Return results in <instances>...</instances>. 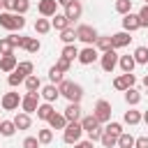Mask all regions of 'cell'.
<instances>
[{"label":"cell","mask_w":148,"mask_h":148,"mask_svg":"<svg viewBox=\"0 0 148 148\" xmlns=\"http://www.w3.org/2000/svg\"><path fill=\"white\" fill-rule=\"evenodd\" d=\"M58 92L67 99V102H81V97H83V88L79 86V83H74V81H60L58 83Z\"/></svg>","instance_id":"1"},{"label":"cell","mask_w":148,"mask_h":148,"mask_svg":"<svg viewBox=\"0 0 148 148\" xmlns=\"http://www.w3.org/2000/svg\"><path fill=\"white\" fill-rule=\"evenodd\" d=\"M81 134H83L81 123H67L65 130H62V141L69 143V146H74L76 141H81Z\"/></svg>","instance_id":"2"},{"label":"cell","mask_w":148,"mask_h":148,"mask_svg":"<svg viewBox=\"0 0 148 148\" xmlns=\"http://www.w3.org/2000/svg\"><path fill=\"white\" fill-rule=\"evenodd\" d=\"M99 35H97V30L92 28V25H88V23H81L79 28H76V39H81L86 46H95V39H97Z\"/></svg>","instance_id":"3"},{"label":"cell","mask_w":148,"mask_h":148,"mask_svg":"<svg viewBox=\"0 0 148 148\" xmlns=\"http://www.w3.org/2000/svg\"><path fill=\"white\" fill-rule=\"evenodd\" d=\"M118 53H116V49H109V51H104L102 56H99V65H102V69L106 72V74H111L116 67H118Z\"/></svg>","instance_id":"4"},{"label":"cell","mask_w":148,"mask_h":148,"mask_svg":"<svg viewBox=\"0 0 148 148\" xmlns=\"http://www.w3.org/2000/svg\"><path fill=\"white\" fill-rule=\"evenodd\" d=\"M92 116L99 120V125H102V123H109V120H111V104H109L106 99H99V102L95 104Z\"/></svg>","instance_id":"5"},{"label":"cell","mask_w":148,"mask_h":148,"mask_svg":"<svg viewBox=\"0 0 148 148\" xmlns=\"http://www.w3.org/2000/svg\"><path fill=\"white\" fill-rule=\"evenodd\" d=\"M134 83H136V76H134L132 72H123L120 76L113 79V88H116V90H123V92H125L127 88H132Z\"/></svg>","instance_id":"6"},{"label":"cell","mask_w":148,"mask_h":148,"mask_svg":"<svg viewBox=\"0 0 148 148\" xmlns=\"http://www.w3.org/2000/svg\"><path fill=\"white\" fill-rule=\"evenodd\" d=\"M37 106H39V92H25L21 97V109L25 113H35Z\"/></svg>","instance_id":"7"},{"label":"cell","mask_w":148,"mask_h":148,"mask_svg":"<svg viewBox=\"0 0 148 148\" xmlns=\"http://www.w3.org/2000/svg\"><path fill=\"white\" fill-rule=\"evenodd\" d=\"M0 104H2L5 111H16L21 106V97H18V92H5L2 99H0Z\"/></svg>","instance_id":"8"},{"label":"cell","mask_w":148,"mask_h":148,"mask_svg":"<svg viewBox=\"0 0 148 148\" xmlns=\"http://www.w3.org/2000/svg\"><path fill=\"white\" fill-rule=\"evenodd\" d=\"M37 12H39L44 18H51L53 14H58V2H56V0H39V2H37Z\"/></svg>","instance_id":"9"},{"label":"cell","mask_w":148,"mask_h":148,"mask_svg":"<svg viewBox=\"0 0 148 148\" xmlns=\"http://www.w3.org/2000/svg\"><path fill=\"white\" fill-rule=\"evenodd\" d=\"M67 18H69V23H74L76 18H81V14H83V5L79 2V0H72L67 7H65V12H62Z\"/></svg>","instance_id":"10"},{"label":"cell","mask_w":148,"mask_h":148,"mask_svg":"<svg viewBox=\"0 0 148 148\" xmlns=\"http://www.w3.org/2000/svg\"><path fill=\"white\" fill-rule=\"evenodd\" d=\"M97 58H99L97 49H95V46H86V49H81V51H79V58H76V60H79L81 65H92Z\"/></svg>","instance_id":"11"},{"label":"cell","mask_w":148,"mask_h":148,"mask_svg":"<svg viewBox=\"0 0 148 148\" xmlns=\"http://www.w3.org/2000/svg\"><path fill=\"white\" fill-rule=\"evenodd\" d=\"M0 28L5 30H18V23H16V14L14 12H0Z\"/></svg>","instance_id":"12"},{"label":"cell","mask_w":148,"mask_h":148,"mask_svg":"<svg viewBox=\"0 0 148 148\" xmlns=\"http://www.w3.org/2000/svg\"><path fill=\"white\" fill-rule=\"evenodd\" d=\"M39 95L44 97V102H51V104L60 97V92H58V86H56V83H46V86H42V88H39Z\"/></svg>","instance_id":"13"},{"label":"cell","mask_w":148,"mask_h":148,"mask_svg":"<svg viewBox=\"0 0 148 148\" xmlns=\"http://www.w3.org/2000/svg\"><path fill=\"white\" fill-rule=\"evenodd\" d=\"M62 116L67 118V123H79L81 120V104L79 102H69Z\"/></svg>","instance_id":"14"},{"label":"cell","mask_w":148,"mask_h":148,"mask_svg":"<svg viewBox=\"0 0 148 148\" xmlns=\"http://www.w3.org/2000/svg\"><path fill=\"white\" fill-rule=\"evenodd\" d=\"M130 42H132V37H130L127 30H120V32L111 35V46H113V49H123V46H127Z\"/></svg>","instance_id":"15"},{"label":"cell","mask_w":148,"mask_h":148,"mask_svg":"<svg viewBox=\"0 0 148 148\" xmlns=\"http://www.w3.org/2000/svg\"><path fill=\"white\" fill-rule=\"evenodd\" d=\"M141 25H139V16L136 14H123V30H127V32H134V30H139Z\"/></svg>","instance_id":"16"},{"label":"cell","mask_w":148,"mask_h":148,"mask_svg":"<svg viewBox=\"0 0 148 148\" xmlns=\"http://www.w3.org/2000/svg\"><path fill=\"white\" fill-rule=\"evenodd\" d=\"M18 65V60H16V56L14 53H7V56H0V72H14V67Z\"/></svg>","instance_id":"17"},{"label":"cell","mask_w":148,"mask_h":148,"mask_svg":"<svg viewBox=\"0 0 148 148\" xmlns=\"http://www.w3.org/2000/svg\"><path fill=\"white\" fill-rule=\"evenodd\" d=\"M51 28H56V30L60 32V30L69 28V18H67L65 14H53V16H51Z\"/></svg>","instance_id":"18"},{"label":"cell","mask_w":148,"mask_h":148,"mask_svg":"<svg viewBox=\"0 0 148 148\" xmlns=\"http://www.w3.org/2000/svg\"><path fill=\"white\" fill-rule=\"evenodd\" d=\"M53 111H56V109H53V104H51V102H44V104H39V106H37V111H35V113H37V118H39V120H49V118L53 116Z\"/></svg>","instance_id":"19"},{"label":"cell","mask_w":148,"mask_h":148,"mask_svg":"<svg viewBox=\"0 0 148 148\" xmlns=\"http://www.w3.org/2000/svg\"><path fill=\"white\" fill-rule=\"evenodd\" d=\"M14 125H16V130H28V127L32 125V120H30V113H25V111L16 113V116H14Z\"/></svg>","instance_id":"20"},{"label":"cell","mask_w":148,"mask_h":148,"mask_svg":"<svg viewBox=\"0 0 148 148\" xmlns=\"http://www.w3.org/2000/svg\"><path fill=\"white\" fill-rule=\"evenodd\" d=\"M46 123H49V127H51V130H65V125H67V118H65L62 113H56V111H53V116H51Z\"/></svg>","instance_id":"21"},{"label":"cell","mask_w":148,"mask_h":148,"mask_svg":"<svg viewBox=\"0 0 148 148\" xmlns=\"http://www.w3.org/2000/svg\"><path fill=\"white\" fill-rule=\"evenodd\" d=\"M25 90L28 92H39V88H42V81H39V76L37 74H30V76H25Z\"/></svg>","instance_id":"22"},{"label":"cell","mask_w":148,"mask_h":148,"mask_svg":"<svg viewBox=\"0 0 148 148\" xmlns=\"http://www.w3.org/2000/svg\"><path fill=\"white\" fill-rule=\"evenodd\" d=\"M132 58H134L136 65H148V46H136Z\"/></svg>","instance_id":"23"},{"label":"cell","mask_w":148,"mask_h":148,"mask_svg":"<svg viewBox=\"0 0 148 148\" xmlns=\"http://www.w3.org/2000/svg\"><path fill=\"white\" fill-rule=\"evenodd\" d=\"M116 148H134V136L130 132H120L118 141H116Z\"/></svg>","instance_id":"24"},{"label":"cell","mask_w":148,"mask_h":148,"mask_svg":"<svg viewBox=\"0 0 148 148\" xmlns=\"http://www.w3.org/2000/svg\"><path fill=\"white\" fill-rule=\"evenodd\" d=\"M125 102H127L130 106H136V104L141 102V92H139L134 86H132V88H127V90H125Z\"/></svg>","instance_id":"25"},{"label":"cell","mask_w":148,"mask_h":148,"mask_svg":"<svg viewBox=\"0 0 148 148\" xmlns=\"http://www.w3.org/2000/svg\"><path fill=\"white\" fill-rule=\"evenodd\" d=\"M95 49L102 51V53L109 51V49H113V46H111V35H99V37L95 39Z\"/></svg>","instance_id":"26"},{"label":"cell","mask_w":148,"mask_h":148,"mask_svg":"<svg viewBox=\"0 0 148 148\" xmlns=\"http://www.w3.org/2000/svg\"><path fill=\"white\" fill-rule=\"evenodd\" d=\"M14 72H18V74L25 79V76H30V74L35 72V65H32L30 60H23V62H18V65L14 67Z\"/></svg>","instance_id":"27"},{"label":"cell","mask_w":148,"mask_h":148,"mask_svg":"<svg viewBox=\"0 0 148 148\" xmlns=\"http://www.w3.org/2000/svg\"><path fill=\"white\" fill-rule=\"evenodd\" d=\"M14 132H16V125H14V120H0V136H14Z\"/></svg>","instance_id":"28"},{"label":"cell","mask_w":148,"mask_h":148,"mask_svg":"<svg viewBox=\"0 0 148 148\" xmlns=\"http://www.w3.org/2000/svg\"><path fill=\"white\" fill-rule=\"evenodd\" d=\"M118 65H120L123 72H134V67H136V62H134L132 56H120L118 58Z\"/></svg>","instance_id":"29"},{"label":"cell","mask_w":148,"mask_h":148,"mask_svg":"<svg viewBox=\"0 0 148 148\" xmlns=\"http://www.w3.org/2000/svg\"><path fill=\"white\" fill-rule=\"evenodd\" d=\"M123 120H125L127 125H139V123H141V111H136V109H130V111H125Z\"/></svg>","instance_id":"30"},{"label":"cell","mask_w":148,"mask_h":148,"mask_svg":"<svg viewBox=\"0 0 148 148\" xmlns=\"http://www.w3.org/2000/svg\"><path fill=\"white\" fill-rule=\"evenodd\" d=\"M79 123H81L83 132H88V130H92V127H97V125H99V120H97L92 113H90V116H81V120H79Z\"/></svg>","instance_id":"31"},{"label":"cell","mask_w":148,"mask_h":148,"mask_svg":"<svg viewBox=\"0 0 148 148\" xmlns=\"http://www.w3.org/2000/svg\"><path fill=\"white\" fill-rule=\"evenodd\" d=\"M99 141H102V146H104V148H116V141H118V136L104 130V132H102V136H99Z\"/></svg>","instance_id":"32"},{"label":"cell","mask_w":148,"mask_h":148,"mask_svg":"<svg viewBox=\"0 0 148 148\" xmlns=\"http://www.w3.org/2000/svg\"><path fill=\"white\" fill-rule=\"evenodd\" d=\"M60 56H62V58H67V60H76V58H79V49H76L74 44H65Z\"/></svg>","instance_id":"33"},{"label":"cell","mask_w":148,"mask_h":148,"mask_svg":"<svg viewBox=\"0 0 148 148\" xmlns=\"http://www.w3.org/2000/svg\"><path fill=\"white\" fill-rule=\"evenodd\" d=\"M37 141H39V143H51V141H53V130H51V127H42V130L37 132Z\"/></svg>","instance_id":"34"},{"label":"cell","mask_w":148,"mask_h":148,"mask_svg":"<svg viewBox=\"0 0 148 148\" xmlns=\"http://www.w3.org/2000/svg\"><path fill=\"white\" fill-rule=\"evenodd\" d=\"M35 30H37L39 35H46V32L51 30V21H49V18H44V16H42V18H37V21H35Z\"/></svg>","instance_id":"35"},{"label":"cell","mask_w":148,"mask_h":148,"mask_svg":"<svg viewBox=\"0 0 148 148\" xmlns=\"http://www.w3.org/2000/svg\"><path fill=\"white\" fill-rule=\"evenodd\" d=\"M60 39H62V44H74V39H76V30H74V28H65V30H60Z\"/></svg>","instance_id":"36"},{"label":"cell","mask_w":148,"mask_h":148,"mask_svg":"<svg viewBox=\"0 0 148 148\" xmlns=\"http://www.w3.org/2000/svg\"><path fill=\"white\" fill-rule=\"evenodd\" d=\"M23 49H25L28 53H37V51L42 49V44H39V39H37V37H28V39H25V44H23Z\"/></svg>","instance_id":"37"},{"label":"cell","mask_w":148,"mask_h":148,"mask_svg":"<svg viewBox=\"0 0 148 148\" xmlns=\"http://www.w3.org/2000/svg\"><path fill=\"white\" fill-rule=\"evenodd\" d=\"M116 12L118 14H130L132 12V0H116Z\"/></svg>","instance_id":"38"},{"label":"cell","mask_w":148,"mask_h":148,"mask_svg":"<svg viewBox=\"0 0 148 148\" xmlns=\"http://www.w3.org/2000/svg\"><path fill=\"white\" fill-rule=\"evenodd\" d=\"M62 79H65V76H62V72H60V69H58V67H56V65H53V67H51V69H49V81H51V83H56V86H58V83H60V81H62Z\"/></svg>","instance_id":"39"},{"label":"cell","mask_w":148,"mask_h":148,"mask_svg":"<svg viewBox=\"0 0 148 148\" xmlns=\"http://www.w3.org/2000/svg\"><path fill=\"white\" fill-rule=\"evenodd\" d=\"M7 53H14V44L9 42V37H2L0 39V56H7Z\"/></svg>","instance_id":"40"},{"label":"cell","mask_w":148,"mask_h":148,"mask_svg":"<svg viewBox=\"0 0 148 148\" xmlns=\"http://www.w3.org/2000/svg\"><path fill=\"white\" fill-rule=\"evenodd\" d=\"M30 9V0H14V14H25Z\"/></svg>","instance_id":"41"},{"label":"cell","mask_w":148,"mask_h":148,"mask_svg":"<svg viewBox=\"0 0 148 148\" xmlns=\"http://www.w3.org/2000/svg\"><path fill=\"white\" fill-rule=\"evenodd\" d=\"M56 67H58L62 74H67V72H69V67H72V60H67V58H62V56H60V58L56 60Z\"/></svg>","instance_id":"42"},{"label":"cell","mask_w":148,"mask_h":148,"mask_svg":"<svg viewBox=\"0 0 148 148\" xmlns=\"http://www.w3.org/2000/svg\"><path fill=\"white\" fill-rule=\"evenodd\" d=\"M136 16H139V25H141V28H148V5H143Z\"/></svg>","instance_id":"43"},{"label":"cell","mask_w":148,"mask_h":148,"mask_svg":"<svg viewBox=\"0 0 148 148\" xmlns=\"http://www.w3.org/2000/svg\"><path fill=\"white\" fill-rule=\"evenodd\" d=\"M104 130H106V132H111V134H116V136H118V134H120V132H123V125H120V123H116V120H109V123H106V127H104Z\"/></svg>","instance_id":"44"},{"label":"cell","mask_w":148,"mask_h":148,"mask_svg":"<svg viewBox=\"0 0 148 148\" xmlns=\"http://www.w3.org/2000/svg\"><path fill=\"white\" fill-rule=\"evenodd\" d=\"M102 132H104V130H102V127L97 125V127H92V130H88V139H90V141L95 143V141H99V136H102Z\"/></svg>","instance_id":"45"},{"label":"cell","mask_w":148,"mask_h":148,"mask_svg":"<svg viewBox=\"0 0 148 148\" xmlns=\"http://www.w3.org/2000/svg\"><path fill=\"white\" fill-rule=\"evenodd\" d=\"M23 148H39L37 136H25V139H23Z\"/></svg>","instance_id":"46"},{"label":"cell","mask_w":148,"mask_h":148,"mask_svg":"<svg viewBox=\"0 0 148 148\" xmlns=\"http://www.w3.org/2000/svg\"><path fill=\"white\" fill-rule=\"evenodd\" d=\"M134 148H148V136H139V139H134Z\"/></svg>","instance_id":"47"},{"label":"cell","mask_w":148,"mask_h":148,"mask_svg":"<svg viewBox=\"0 0 148 148\" xmlns=\"http://www.w3.org/2000/svg\"><path fill=\"white\" fill-rule=\"evenodd\" d=\"M0 2H2L5 12H14V0H0Z\"/></svg>","instance_id":"48"},{"label":"cell","mask_w":148,"mask_h":148,"mask_svg":"<svg viewBox=\"0 0 148 148\" xmlns=\"http://www.w3.org/2000/svg\"><path fill=\"white\" fill-rule=\"evenodd\" d=\"M74 148H95V146H92V141L88 139V141H76V143H74Z\"/></svg>","instance_id":"49"},{"label":"cell","mask_w":148,"mask_h":148,"mask_svg":"<svg viewBox=\"0 0 148 148\" xmlns=\"http://www.w3.org/2000/svg\"><path fill=\"white\" fill-rule=\"evenodd\" d=\"M56 2H58V5H60V7H67V5H69V2H72V0H56Z\"/></svg>","instance_id":"50"},{"label":"cell","mask_w":148,"mask_h":148,"mask_svg":"<svg viewBox=\"0 0 148 148\" xmlns=\"http://www.w3.org/2000/svg\"><path fill=\"white\" fill-rule=\"evenodd\" d=\"M141 120H143V123L148 125V111H143V113H141Z\"/></svg>","instance_id":"51"},{"label":"cell","mask_w":148,"mask_h":148,"mask_svg":"<svg viewBox=\"0 0 148 148\" xmlns=\"http://www.w3.org/2000/svg\"><path fill=\"white\" fill-rule=\"evenodd\" d=\"M143 86H146V88H148V74H146V76H143Z\"/></svg>","instance_id":"52"},{"label":"cell","mask_w":148,"mask_h":148,"mask_svg":"<svg viewBox=\"0 0 148 148\" xmlns=\"http://www.w3.org/2000/svg\"><path fill=\"white\" fill-rule=\"evenodd\" d=\"M0 12H2V2H0Z\"/></svg>","instance_id":"53"},{"label":"cell","mask_w":148,"mask_h":148,"mask_svg":"<svg viewBox=\"0 0 148 148\" xmlns=\"http://www.w3.org/2000/svg\"><path fill=\"white\" fill-rule=\"evenodd\" d=\"M146 5H148V0H146Z\"/></svg>","instance_id":"54"}]
</instances>
